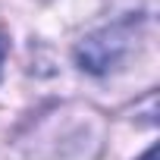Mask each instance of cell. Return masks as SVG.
Instances as JSON below:
<instances>
[{
	"mask_svg": "<svg viewBox=\"0 0 160 160\" xmlns=\"http://www.w3.org/2000/svg\"><path fill=\"white\" fill-rule=\"evenodd\" d=\"M141 160H157V148H151V151H144V157Z\"/></svg>",
	"mask_w": 160,
	"mask_h": 160,
	"instance_id": "cell-3",
	"label": "cell"
},
{
	"mask_svg": "<svg viewBox=\"0 0 160 160\" xmlns=\"http://www.w3.org/2000/svg\"><path fill=\"white\" fill-rule=\"evenodd\" d=\"M3 60H7V38L0 35V66H3Z\"/></svg>",
	"mask_w": 160,
	"mask_h": 160,
	"instance_id": "cell-2",
	"label": "cell"
},
{
	"mask_svg": "<svg viewBox=\"0 0 160 160\" xmlns=\"http://www.w3.org/2000/svg\"><path fill=\"white\" fill-rule=\"evenodd\" d=\"M122 50H126V35L119 28H104L98 35H88L75 47V60L85 72L101 75V72L113 69V63L122 57Z\"/></svg>",
	"mask_w": 160,
	"mask_h": 160,
	"instance_id": "cell-1",
	"label": "cell"
}]
</instances>
